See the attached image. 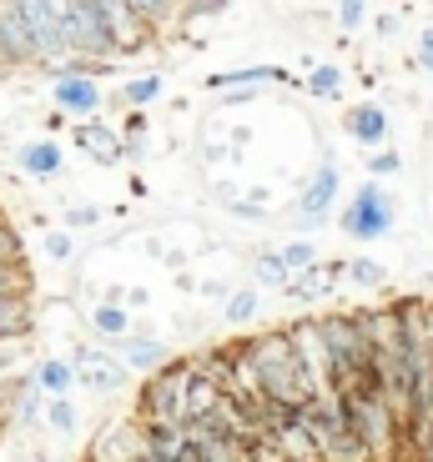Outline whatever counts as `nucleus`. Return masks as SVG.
Listing matches in <instances>:
<instances>
[{"label": "nucleus", "instance_id": "f257e3e1", "mask_svg": "<svg viewBox=\"0 0 433 462\" xmlns=\"http://www.w3.org/2000/svg\"><path fill=\"white\" fill-rule=\"evenodd\" d=\"M242 357H247V367H252V382H258L262 402H307V397H313L307 382H303V367H297L287 327L242 337Z\"/></svg>", "mask_w": 433, "mask_h": 462}, {"label": "nucleus", "instance_id": "f03ea898", "mask_svg": "<svg viewBox=\"0 0 433 462\" xmlns=\"http://www.w3.org/2000/svg\"><path fill=\"white\" fill-rule=\"evenodd\" d=\"M192 372H197V357H172L162 372L141 382L136 397V422H172V428H187V387Z\"/></svg>", "mask_w": 433, "mask_h": 462}, {"label": "nucleus", "instance_id": "7ed1b4c3", "mask_svg": "<svg viewBox=\"0 0 433 462\" xmlns=\"http://www.w3.org/2000/svg\"><path fill=\"white\" fill-rule=\"evenodd\" d=\"M338 226L348 242L373 246L383 236H393V226H399V201H393V191L383 181H363L348 197V207H338Z\"/></svg>", "mask_w": 433, "mask_h": 462}, {"label": "nucleus", "instance_id": "20e7f679", "mask_svg": "<svg viewBox=\"0 0 433 462\" xmlns=\"http://www.w3.org/2000/svg\"><path fill=\"white\" fill-rule=\"evenodd\" d=\"M317 332H323V346H328V362H333V393H338L343 382L363 377V372L373 367V346H368V337H363V327H358L353 312L323 317Z\"/></svg>", "mask_w": 433, "mask_h": 462}, {"label": "nucleus", "instance_id": "39448f33", "mask_svg": "<svg viewBox=\"0 0 433 462\" xmlns=\"http://www.w3.org/2000/svg\"><path fill=\"white\" fill-rule=\"evenodd\" d=\"M61 46H66V56H81V60H117V51L101 35L86 0H61Z\"/></svg>", "mask_w": 433, "mask_h": 462}, {"label": "nucleus", "instance_id": "423d86ee", "mask_svg": "<svg viewBox=\"0 0 433 462\" xmlns=\"http://www.w3.org/2000/svg\"><path fill=\"white\" fill-rule=\"evenodd\" d=\"M11 5L35 46V66L66 60V46H61V0H11Z\"/></svg>", "mask_w": 433, "mask_h": 462}, {"label": "nucleus", "instance_id": "0eeeda50", "mask_svg": "<svg viewBox=\"0 0 433 462\" xmlns=\"http://www.w3.org/2000/svg\"><path fill=\"white\" fill-rule=\"evenodd\" d=\"M338 197H343V166L338 162H317V171L307 176L303 191H297V226L313 231V226H323V221H333Z\"/></svg>", "mask_w": 433, "mask_h": 462}, {"label": "nucleus", "instance_id": "6e6552de", "mask_svg": "<svg viewBox=\"0 0 433 462\" xmlns=\"http://www.w3.org/2000/svg\"><path fill=\"white\" fill-rule=\"evenodd\" d=\"M96 15V25H101V35L111 41V51H146V41H152L156 25H146L136 11H131L127 0H86Z\"/></svg>", "mask_w": 433, "mask_h": 462}, {"label": "nucleus", "instance_id": "1a4fd4ad", "mask_svg": "<svg viewBox=\"0 0 433 462\" xmlns=\"http://www.w3.org/2000/svg\"><path fill=\"white\" fill-rule=\"evenodd\" d=\"M293 337V352H297V367H303V382L313 397H333V362H328V346H323V332L317 322H293L287 327Z\"/></svg>", "mask_w": 433, "mask_h": 462}, {"label": "nucleus", "instance_id": "9d476101", "mask_svg": "<svg viewBox=\"0 0 433 462\" xmlns=\"http://www.w3.org/2000/svg\"><path fill=\"white\" fill-rule=\"evenodd\" d=\"M343 136L358 141V146H368V151H383L388 136H393V126H388V111H383L378 101L348 106V111H343Z\"/></svg>", "mask_w": 433, "mask_h": 462}, {"label": "nucleus", "instance_id": "9b49d317", "mask_svg": "<svg viewBox=\"0 0 433 462\" xmlns=\"http://www.w3.org/2000/svg\"><path fill=\"white\" fill-rule=\"evenodd\" d=\"M51 101H56L61 116H76V121H91L96 111H101V86L91 81V76H56V86H51Z\"/></svg>", "mask_w": 433, "mask_h": 462}, {"label": "nucleus", "instance_id": "f8f14e48", "mask_svg": "<svg viewBox=\"0 0 433 462\" xmlns=\"http://www.w3.org/2000/svg\"><path fill=\"white\" fill-rule=\"evenodd\" d=\"M258 81L268 86H297L293 81V70H282V66H237V70H212L207 81H202V91H258Z\"/></svg>", "mask_w": 433, "mask_h": 462}, {"label": "nucleus", "instance_id": "ddd939ff", "mask_svg": "<svg viewBox=\"0 0 433 462\" xmlns=\"http://www.w3.org/2000/svg\"><path fill=\"white\" fill-rule=\"evenodd\" d=\"M15 166H21V176H31V181H56L61 166H66V146H61L56 136L25 141L21 156H15Z\"/></svg>", "mask_w": 433, "mask_h": 462}, {"label": "nucleus", "instance_id": "4468645a", "mask_svg": "<svg viewBox=\"0 0 433 462\" xmlns=\"http://www.w3.org/2000/svg\"><path fill=\"white\" fill-rule=\"evenodd\" d=\"M338 282H348V262H317L313 272H303V277H293V287L282 291V297L293 301H323L338 291Z\"/></svg>", "mask_w": 433, "mask_h": 462}, {"label": "nucleus", "instance_id": "2eb2a0df", "mask_svg": "<svg viewBox=\"0 0 433 462\" xmlns=\"http://www.w3.org/2000/svg\"><path fill=\"white\" fill-rule=\"evenodd\" d=\"M121 357H127V367H136L141 377H152V372H162L166 362H172V346H166L162 337H127V342H121Z\"/></svg>", "mask_w": 433, "mask_h": 462}, {"label": "nucleus", "instance_id": "dca6fc26", "mask_svg": "<svg viewBox=\"0 0 433 462\" xmlns=\"http://www.w3.org/2000/svg\"><path fill=\"white\" fill-rule=\"evenodd\" d=\"M76 146H81V151H91V156H101L106 166H117L121 156L131 151L127 141L117 136V126H101V121H91V126H81V131H76Z\"/></svg>", "mask_w": 433, "mask_h": 462}, {"label": "nucleus", "instance_id": "f3484780", "mask_svg": "<svg viewBox=\"0 0 433 462\" xmlns=\"http://www.w3.org/2000/svg\"><path fill=\"white\" fill-rule=\"evenodd\" d=\"M31 382H35V393H46V397H66V393H71V382H76V362H61V357L35 362Z\"/></svg>", "mask_w": 433, "mask_h": 462}, {"label": "nucleus", "instance_id": "a211bd4d", "mask_svg": "<svg viewBox=\"0 0 433 462\" xmlns=\"http://www.w3.org/2000/svg\"><path fill=\"white\" fill-rule=\"evenodd\" d=\"M252 282H258V287H272V291L293 287V272H287V262H282L278 246H262V252L252 256Z\"/></svg>", "mask_w": 433, "mask_h": 462}, {"label": "nucleus", "instance_id": "6ab92c4d", "mask_svg": "<svg viewBox=\"0 0 433 462\" xmlns=\"http://www.w3.org/2000/svg\"><path fill=\"white\" fill-rule=\"evenodd\" d=\"M91 332L101 337V342H127L131 337V312L121 307V301H101L91 312Z\"/></svg>", "mask_w": 433, "mask_h": 462}, {"label": "nucleus", "instance_id": "aec40b11", "mask_svg": "<svg viewBox=\"0 0 433 462\" xmlns=\"http://www.w3.org/2000/svg\"><path fill=\"white\" fill-rule=\"evenodd\" d=\"M258 312H262V291L258 287H232V297L222 301L227 327H252V322H258Z\"/></svg>", "mask_w": 433, "mask_h": 462}, {"label": "nucleus", "instance_id": "412c9836", "mask_svg": "<svg viewBox=\"0 0 433 462\" xmlns=\"http://www.w3.org/2000/svg\"><path fill=\"white\" fill-rule=\"evenodd\" d=\"M166 96V76L156 70V76H136V81L121 86V101L131 106V111H146V106H156Z\"/></svg>", "mask_w": 433, "mask_h": 462}, {"label": "nucleus", "instance_id": "4be33fe9", "mask_svg": "<svg viewBox=\"0 0 433 462\" xmlns=\"http://www.w3.org/2000/svg\"><path fill=\"white\" fill-rule=\"evenodd\" d=\"M307 96H317V101H338L343 96V66H333V60H323V66L307 70V81H303Z\"/></svg>", "mask_w": 433, "mask_h": 462}, {"label": "nucleus", "instance_id": "5701e85b", "mask_svg": "<svg viewBox=\"0 0 433 462\" xmlns=\"http://www.w3.org/2000/svg\"><path fill=\"white\" fill-rule=\"evenodd\" d=\"M278 252H282V262H287V272H293V277H303V272H313V266L323 262L313 236H293V242H282Z\"/></svg>", "mask_w": 433, "mask_h": 462}, {"label": "nucleus", "instance_id": "b1692460", "mask_svg": "<svg viewBox=\"0 0 433 462\" xmlns=\"http://www.w3.org/2000/svg\"><path fill=\"white\" fill-rule=\"evenodd\" d=\"M348 282L358 291H378V287H388V266L373 262V256H353V262H348Z\"/></svg>", "mask_w": 433, "mask_h": 462}, {"label": "nucleus", "instance_id": "393cba45", "mask_svg": "<svg viewBox=\"0 0 433 462\" xmlns=\"http://www.w3.org/2000/svg\"><path fill=\"white\" fill-rule=\"evenodd\" d=\"M31 291V277H25V262H0V307Z\"/></svg>", "mask_w": 433, "mask_h": 462}, {"label": "nucleus", "instance_id": "a878e982", "mask_svg": "<svg viewBox=\"0 0 433 462\" xmlns=\"http://www.w3.org/2000/svg\"><path fill=\"white\" fill-rule=\"evenodd\" d=\"M46 422L71 438V432H76V422H81V412H76V402H71V397H51V402H46Z\"/></svg>", "mask_w": 433, "mask_h": 462}, {"label": "nucleus", "instance_id": "bb28decb", "mask_svg": "<svg viewBox=\"0 0 433 462\" xmlns=\"http://www.w3.org/2000/svg\"><path fill=\"white\" fill-rule=\"evenodd\" d=\"M131 11L141 15L146 25H162V21H172L176 11H182V0H127Z\"/></svg>", "mask_w": 433, "mask_h": 462}, {"label": "nucleus", "instance_id": "cd10ccee", "mask_svg": "<svg viewBox=\"0 0 433 462\" xmlns=\"http://www.w3.org/2000/svg\"><path fill=\"white\" fill-rule=\"evenodd\" d=\"M399 171H403V156L393 146H383V151L368 156V181H383V176H399Z\"/></svg>", "mask_w": 433, "mask_h": 462}, {"label": "nucleus", "instance_id": "c85d7f7f", "mask_svg": "<svg viewBox=\"0 0 433 462\" xmlns=\"http://www.w3.org/2000/svg\"><path fill=\"white\" fill-rule=\"evenodd\" d=\"M227 5L232 0H182V21H207V15H227Z\"/></svg>", "mask_w": 433, "mask_h": 462}, {"label": "nucleus", "instance_id": "c756f323", "mask_svg": "<svg viewBox=\"0 0 433 462\" xmlns=\"http://www.w3.org/2000/svg\"><path fill=\"white\" fill-rule=\"evenodd\" d=\"M46 256L51 262H71V256H76V236H71V231H46Z\"/></svg>", "mask_w": 433, "mask_h": 462}, {"label": "nucleus", "instance_id": "7c9ffc66", "mask_svg": "<svg viewBox=\"0 0 433 462\" xmlns=\"http://www.w3.org/2000/svg\"><path fill=\"white\" fill-rule=\"evenodd\" d=\"M101 221V207H91V201H76V207H66V231H86Z\"/></svg>", "mask_w": 433, "mask_h": 462}, {"label": "nucleus", "instance_id": "2f4dec72", "mask_svg": "<svg viewBox=\"0 0 433 462\" xmlns=\"http://www.w3.org/2000/svg\"><path fill=\"white\" fill-rule=\"evenodd\" d=\"M0 262H25V246H21V236H15V226L5 217H0Z\"/></svg>", "mask_w": 433, "mask_h": 462}, {"label": "nucleus", "instance_id": "473e14b6", "mask_svg": "<svg viewBox=\"0 0 433 462\" xmlns=\"http://www.w3.org/2000/svg\"><path fill=\"white\" fill-rule=\"evenodd\" d=\"M368 21V0H338V25L343 31H358Z\"/></svg>", "mask_w": 433, "mask_h": 462}, {"label": "nucleus", "instance_id": "72a5a7b5", "mask_svg": "<svg viewBox=\"0 0 433 462\" xmlns=\"http://www.w3.org/2000/svg\"><path fill=\"white\" fill-rule=\"evenodd\" d=\"M413 60H419V66L433 76V25H423V31H419V46H413Z\"/></svg>", "mask_w": 433, "mask_h": 462}, {"label": "nucleus", "instance_id": "f704fd0d", "mask_svg": "<svg viewBox=\"0 0 433 462\" xmlns=\"http://www.w3.org/2000/svg\"><path fill=\"white\" fill-rule=\"evenodd\" d=\"M227 211H232V217H242V221H268V207H258V201H247V197H237Z\"/></svg>", "mask_w": 433, "mask_h": 462}, {"label": "nucleus", "instance_id": "c9c22d12", "mask_svg": "<svg viewBox=\"0 0 433 462\" xmlns=\"http://www.w3.org/2000/svg\"><path fill=\"white\" fill-rule=\"evenodd\" d=\"M15 417H21V422H35V417H41V397L21 393V397H15Z\"/></svg>", "mask_w": 433, "mask_h": 462}, {"label": "nucleus", "instance_id": "e433bc0d", "mask_svg": "<svg viewBox=\"0 0 433 462\" xmlns=\"http://www.w3.org/2000/svg\"><path fill=\"white\" fill-rule=\"evenodd\" d=\"M378 35H383V41L388 35H399V15H378Z\"/></svg>", "mask_w": 433, "mask_h": 462}, {"label": "nucleus", "instance_id": "4c0bfd02", "mask_svg": "<svg viewBox=\"0 0 433 462\" xmlns=\"http://www.w3.org/2000/svg\"><path fill=\"white\" fill-rule=\"evenodd\" d=\"M5 76H11V70H5V60H0V81H5Z\"/></svg>", "mask_w": 433, "mask_h": 462}, {"label": "nucleus", "instance_id": "58836bf2", "mask_svg": "<svg viewBox=\"0 0 433 462\" xmlns=\"http://www.w3.org/2000/svg\"><path fill=\"white\" fill-rule=\"evenodd\" d=\"M428 96H433V76H428Z\"/></svg>", "mask_w": 433, "mask_h": 462}, {"label": "nucleus", "instance_id": "ea45409f", "mask_svg": "<svg viewBox=\"0 0 433 462\" xmlns=\"http://www.w3.org/2000/svg\"><path fill=\"white\" fill-rule=\"evenodd\" d=\"M403 462H413V457H403Z\"/></svg>", "mask_w": 433, "mask_h": 462}]
</instances>
